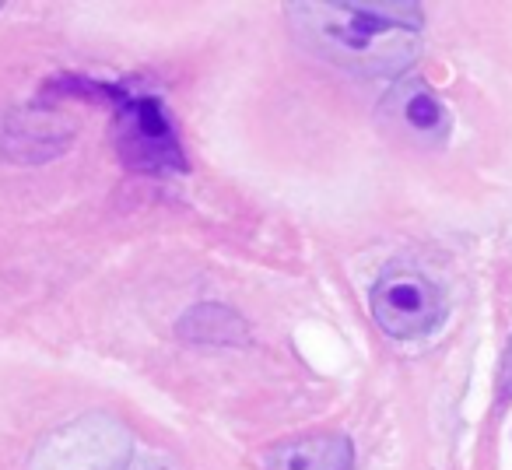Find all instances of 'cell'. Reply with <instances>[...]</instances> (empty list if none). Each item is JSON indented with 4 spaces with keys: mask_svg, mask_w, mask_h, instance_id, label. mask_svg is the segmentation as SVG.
<instances>
[{
    "mask_svg": "<svg viewBox=\"0 0 512 470\" xmlns=\"http://www.w3.org/2000/svg\"><path fill=\"white\" fill-rule=\"evenodd\" d=\"M285 15L309 50L369 78L407 71L425 29L418 4H292Z\"/></svg>",
    "mask_w": 512,
    "mask_h": 470,
    "instance_id": "1",
    "label": "cell"
},
{
    "mask_svg": "<svg viewBox=\"0 0 512 470\" xmlns=\"http://www.w3.org/2000/svg\"><path fill=\"white\" fill-rule=\"evenodd\" d=\"M25 470H183L172 453L137 435L116 414L92 411L36 442Z\"/></svg>",
    "mask_w": 512,
    "mask_h": 470,
    "instance_id": "2",
    "label": "cell"
},
{
    "mask_svg": "<svg viewBox=\"0 0 512 470\" xmlns=\"http://www.w3.org/2000/svg\"><path fill=\"white\" fill-rule=\"evenodd\" d=\"M99 95L113 102V141L120 158L137 172H155V176H172L186 172V158L179 148L176 123L158 95L130 92L120 85H92Z\"/></svg>",
    "mask_w": 512,
    "mask_h": 470,
    "instance_id": "3",
    "label": "cell"
},
{
    "mask_svg": "<svg viewBox=\"0 0 512 470\" xmlns=\"http://www.w3.org/2000/svg\"><path fill=\"white\" fill-rule=\"evenodd\" d=\"M369 306L379 327L397 341L432 334L446 316L442 288L414 267H390L386 274H379V281L372 285Z\"/></svg>",
    "mask_w": 512,
    "mask_h": 470,
    "instance_id": "4",
    "label": "cell"
},
{
    "mask_svg": "<svg viewBox=\"0 0 512 470\" xmlns=\"http://www.w3.org/2000/svg\"><path fill=\"white\" fill-rule=\"evenodd\" d=\"M383 120L393 123V130L404 137H411L414 144H442L449 137V120L446 106L435 99V92L421 81L411 85H397L383 99Z\"/></svg>",
    "mask_w": 512,
    "mask_h": 470,
    "instance_id": "5",
    "label": "cell"
},
{
    "mask_svg": "<svg viewBox=\"0 0 512 470\" xmlns=\"http://www.w3.org/2000/svg\"><path fill=\"white\" fill-rule=\"evenodd\" d=\"M351 442L337 432H316L285 439L260 456L264 470H351Z\"/></svg>",
    "mask_w": 512,
    "mask_h": 470,
    "instance_id": "6",
    "label": "cell"
},
{
    "mask_svg": "<svg viewBox=\"0 0 512 470\" xmlns=\"http://www.w3.org/2000/svg\"><path fill=\"white\" fill-rule=\"evenodd\" d=\"M179 330H183L186 337H197V341H207V344H228L232 337H246L242 320H235V316L228 313V309H221V306L193 309Z\"/></svg>",
    "mask_w": 512,
    "mask_h": 470,
    "instance_id": "7",
    "label": "cell"
}]
</instances>
